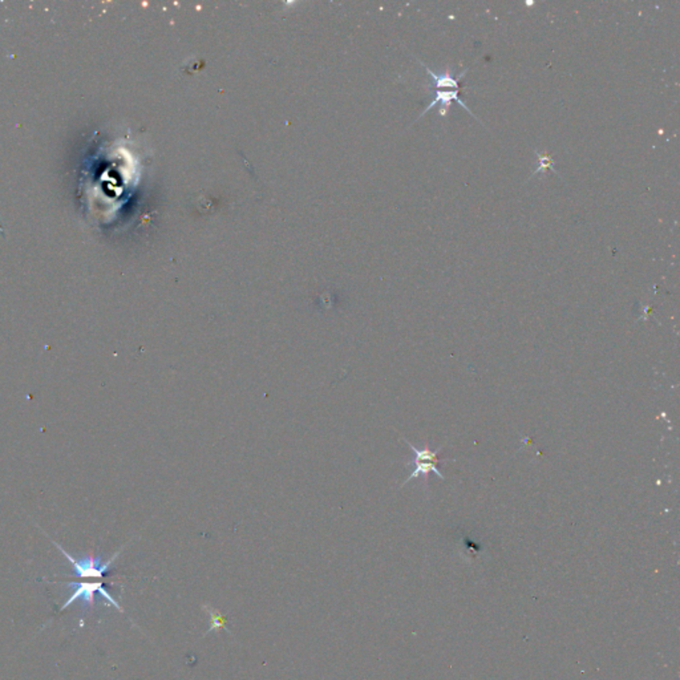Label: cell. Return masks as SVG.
I'll return each instance as SVG.
<instances>
[{
    "label": "cell",
    "mask_w": 680,
    "mask_h": 680,
    "mask_svg": "<svg viewBox=\"0 0 680 680\" xmlns=\"http://www.w3.org/2000/svg\"><path fill=\"white\" fill-rule=\"evenodd\" d=\"M421 65L424 67L425 70L429 72L431 74V79H432V86L435 89H447V88H452L453 91L459 89L460 88V80L464 77V74L468 72V70H465L464 72L460 73L459 77H455L453 74H450V72L443 73V74H438V73L431 71L428 67H425L424 64L421 63Z\"/></svg>",
    "instance_id": "4"
},
{
    "label": "cell",
    "mask_w": 680,
    "mask_h": 680,
    "mask_svg": "<svg viewBox=\"0 0 680 680\" xmlns=\"http://www.w3.org/2000/svg\"><path fill=\"white\" fill-rule=\"evenodd\" d=\"M52 544L60 550L61 554L65 558L70 561V563L72 566L73 575L76 578H81V580H89V578L103 580L110 573L112 563L115 562V559L120 556V553L124 549V547H122L117 553H115V556L112 558L108 559L107 562H104L101 557H95V556H84L81 558H76V557L71 556L67 550H64L58 542L52 541Z\"/></svg>",
    "instance_id": "1"
},
{
    "label": "cell",
    "mask_w": 680,
    "mask_h": 680,
    "mask_svg": "<svg viewBox=\"0 0 680 680\" xmlns=\"http://www.w3.org/2000/svg\"><path fill=\"white\" fill-rule=\"evenodd\" d=\"M67 586L70 589H72V593H71V596L68 598V601L63 605L61 611L70 608L76 601H81L84 610L85 608H92L93 603H95V595L96 594L101 595L103 598H105L110 602L113 608H117L119 611H122L119 602L108 593V590L105 589L103 582H68Z\"/></svg>",
    "instance_id": "3"
},
{
    "label": "cell",
    "mask_w": 680,
    "mask_h": 680,
    "mask_svg": "<svg viewBox=\"0 0 680 680\" xmlns=\"http://www.w3.org/2000/svg\"><path fill=\"white\" fill-rule=\"evenodd\" d=\"M535 153L538 157V168L532 173L530 177H535V174H538V173H545L547 169L553 170L554 173H557V170L554 169V159L550 155H547V152H538L537 149H535Z\"/></svg>",
    "instance_id": "7"
},
{
    "label": "cell",
    "mask_w": 680,
    "mask_h": 680,
    "mask_svg": "<svg viewBox=\"0 0 680 680\" xmlns=\"http://www.w3.org/2000/svg\"><path fill=\"white\" fill-rule=\"evenodd\" d=\"M204 608L207 610L209 617H210V627L207 629V634L213 632H219L222 629L228 630L225 626H226V618L219 613L218 610L211 608V606H204ZM229 632V630H228Z\"/></svg>",
    "instance_id": "6"
},
{
    "label": "cell",
    "mask_w": 680,
    "mask_h": 680,
    "mask_svg": "<svg viewBox=\"0 0 680 680\" xmlns=\"http://www.w3.org/2000/svg\"><path fill=\"white\" fill-rule=\"evenodd\" d=\"M404 441H405V443L410 445V448H411L413 452L412 462L407 464V466L412 465L413 469L412 472H411V474H410V477H408V478H407V480H405V481L401 484V486L408 484L411 480H413V478H417V477H420V476H423V477L425 478V481H428V476H429L431 472H433V473L436 474V476H438L441 480H444V476H443L441 472L438 471V465L440 464V462H445V460H448V459H440V457H438V453H440V450H441V447H440L438 450H432L431 448H429V445L426 444L423 450H417V448H416L414 445H412L410 441H407V440H404Z\"/></svg>",
    "instance_id": "2"
},
{
    "label": "cell",
    "mask_w": 680,
    "mask_h": 680,
    "mask_svg": "<svg viewBox=\"0 0 680 680\" xmlns=\"http://www.w3.org/2000/svg\"><path fill=\"white\" fill-rule=\"evenodd\" d=\"M452 100H456V101H457V103L462 105L464 110H468L471 115H473V113L471 112V110H469V108H468V107H466V105L462 103V100L459 98V91H447V89H444V91H441V89L435 91L433 101H432V103L429 104V107H428V108L423 112V115H424L425 112H428V110L435 108V105H436V104H441V107H443V108H448V107H450V101H452ZM423 115H421V116H423Z\"/></svg>",
    "instance_id": "5"
}]
</instances>
